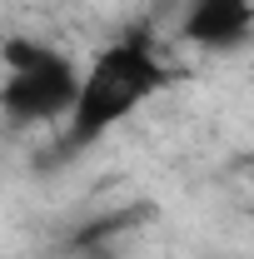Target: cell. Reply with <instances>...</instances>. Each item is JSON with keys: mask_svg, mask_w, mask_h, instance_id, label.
<instances>
[{"mask_svg": "<svg viewBox=\"0 0 254 259\" xmlns=\"http://www.w3.org/2000/svg\"><path fill=\"white\" fill-rule=\"evenodd\" d=\"M5 85H0V115L10 125H55L75 105L80 70L65 60L60 50L40 45L30 35L5 40Z\"/></svg>", "mask_w": 254, "mask_h": 259, "instance_id": "2", "label": "cell"}, {"mask_svg": "<svg viewBox=\"0 0 254 259\" xmlns=\"http://www.w3.org/2000/svg\"><path fill=\"white\" fill-rule=\"evenodd\" d=\"M254 30V5L249 0H190L180 15V40L199 50H239Z\"/></svg>", "mask_w": 254, "mask_h": 259, "instance_id": "3", "label": "cell"}, {"mask_svg": "<svg viewBox=\"0 0 254 259\" xmlns=\"http://www.w3.org/2000/svg\"><path fill=\"white\" fill-rule=\"evenodd\" d=\"M170 80H175V65L159 55V45L145 30L105 45L95 55V65H90V70L80 75V85H75V105H70V115H65L60 150L65 155L90 150V145L105 140L120 120H130L145 100H155Z\"/></svg>", "mask_w": 254, "mask_h": 259, "instance_id": "1", "label": "cell"}]
</instances>
